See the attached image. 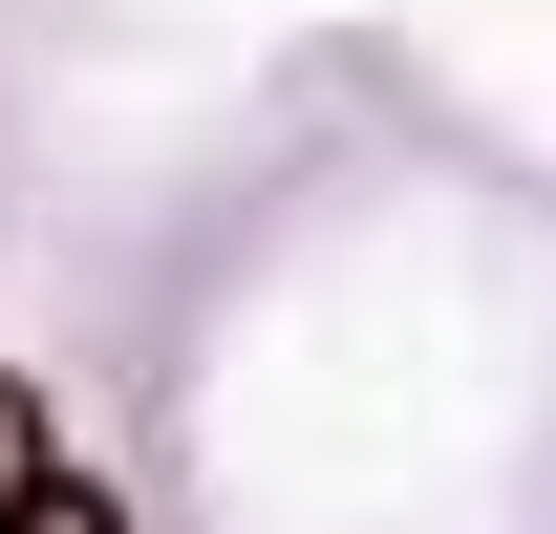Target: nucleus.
Wrapping results in <instances>:
<instances>
[{
	"instance_id": "nucleus-1",
	"label": "nucleus",
	"mask_w": 556,
	"mask_h": 534,
	"mask_svg": "<svg viewBox=\"0 0 556 534\" xmlns=\"http://www.w3.org/2000/svg\"><path fill=\"white\" fill-rule=\"evenodd\" d=\"M43 492H65V470H43V428H22V385H0V534L43 513Z\"/></svg>"
},
{
	"instance_id": "nucleus-2",
	"label": "nucleus",
	"mask_w": 556,
	"mask_h": 534,
	"mask_svg": "<svg viewBox=\"0 0 556 534\" xmlns=\"http://www.w3.org/2000/svg\"><path fill=\"white\" fill-rule=\"evenodd\" d=\"M22 534H108V492H43V513H22Z\"/></svg>"
}]
</instances>
